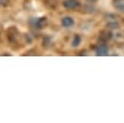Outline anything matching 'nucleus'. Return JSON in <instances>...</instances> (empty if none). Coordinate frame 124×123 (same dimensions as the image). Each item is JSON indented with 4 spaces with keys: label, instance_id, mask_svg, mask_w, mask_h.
<instances>
[{
    "label": "nucleus",
    "instance_id": "obj_3",
    "mask_svg": "<svg viewBox=\"0 0 124 123\" xmlns=\"http://www.w3.org/2000/svg\"><path fill=\"white\" fill-rule=\"evenodd\" d=\"M34 23H35V27H37V28H43V27H45L46 26L47 20H46L45 17H41V18H36V19H34Z\"/></svg>",
    "mask_w": 124,
    "mask_h": 123
},
{
    "label": "nucleus",
    "instance_id": "obj_2",
    "mask_svg": "<svg viewBox=\"0 0 124 123\" xmlns=\"http://www.w3.org/2000/svg\"><path fill=\"white\" fill-rule=\"evenodd\" d=\"M96 54L99 55V57H103V55H107L108 54V48L107 45H105V44H101L97 48L96 50Z\"/></svg>",
    "mask_w": 124,
    "mask_h": 123
},
{
    "label": "nucleus",
    "instance_id": "obj_8",
    "mask_svg": "<svg viewBox=\"0 0 124 123\" xmlns=\"http://www.w3.org/2000/svg\"><path fill=\"white\" fill-rule=\"evenodd\" d=\"M8 0H0V7H5V6H7L8 5Z\"/></svg>",
    "mask_w": 124,
    "mask_h": 123
},
{
    "label": "nucleus",
    "instance_id": "obj_6",
    "mask_svg": "<svg viewBox=\"0 0 124 123\" xmlns=\"http://www.w3.org/2000/svg\"><path fill=\"white\" fill-rule=\"evenodd\" d=\"M80 42H81V37L79 35H76L75 37H73V40H72V45L75 46H78L79 44H80Z\"/></svg>",
    "mask_w": 124,
    "mask_h": 123
},
{
    "label": "nucleus",
    "instance_id": "obj_4",
    "mask_svg": "<svg viewBox=\"0 0 124 123\" xmlns=\"http://www.w3.org/2000/svg\"><path fill=\"white\" fill-rule=\"evenodd\" d=\"M62 24H63L64 27H72L73 24H75V20L72 19L71 17L67 16V17H64V18L62 19Z\"/></svg>",
    "mask_w": 124,
    "mask_h": 123
},
{
    "label": "nucleus",
    "instance_id": "obj_10",
    "mask_svg": "<svg viewBox=\"0 0 124 123\" xmlns=\"http://www.w3.org/2000/svg\"><path fill=\"white\" fill-rule=\"evenodd\" d=\"M90 1H95V0H90Z\"/></svg>",
    "mask_w": 124,
    "mask_h": 123
},
{
    "label": "nucleus",
    "instance_id": "obj_5",
    "mask_svg": "<svg viewBox=\"0 0 124 123\" xmlns=\"http://www.w3.org/2000/svg\"><path fill=\"white\" fill-rule=\"evenodd\" d=\"M114 6L120 11H124V0H114Z\"/></svg>",
    "mask_w": 124,
    "mask_h": 123
},
{
    "label": "nucleus",
    "instance_id": "obj_7",
    "mask_svg": "<svg viewBox=\"0 0 124 123\" xmlns=\"http://www.w3.org/2000/svg\"><path fill=\"white\" fill-rule=\"evenodd\" d=\"M109 37H111V34H109V33H107V34H106V33H104L103 35L99 36V40H101V41H106V40H108Z\"/></svg>",
    "mask_w": 124,
    "mask_h": 123
},
{
    "label": "nucleus",
    "instance_id": "obj_1",
    "mask_svg": "<svg viewBox=\"0 0 124 123\" xmlns=\"http://www.w3.org/2000/svg\"><path fill=\"white\" fill-rule=\"evenodd\" d=\"M80 3L77 0H64L63 1V7L65 9H76L78 8Z\"/></svg>",
    "mask_w": 124,
    "mask_h": 123
},
{
    "label": "nucleus",
    "instance_id": "obj_9",
    "mask_svg": "<svg viewBox=\"0 0 124 123\" xmlns=\"http://www.w3.org/2000/svg\"><path fill=\"white\" fill-rule=\"evenodd\" d=\"M117 23H111L109 24V27H111V28H117Z\"/></svg>",
    "mask_w": 124,
    "mask_h": 123
}]
</instances>
